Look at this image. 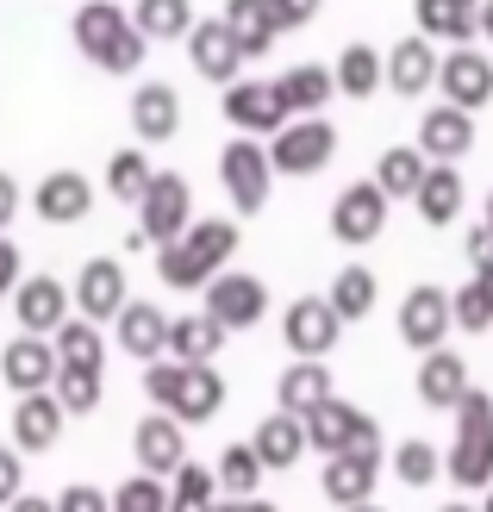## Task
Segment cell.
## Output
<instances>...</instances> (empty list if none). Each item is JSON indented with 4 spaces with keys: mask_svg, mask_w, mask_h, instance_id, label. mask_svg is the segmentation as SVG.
I'll return each instance as SVG.
<instances>
[{
    "mask_svg": "<svg viewBox=\"0 0 493 512\" xmlns=\"http://www.w3.org/2000/svg\"><path fill=\"white\" fill-rule=\"evenodd\" d=\"M469 394V363H462L456 350H425V363H419V400L437 406V413H456V400Z\"/></svg>",
    "mask_w": 493,
    "mask_h": 512,
    "instance_id": "obj_29",
    "label": "cell"
},
{
    "mask_svg": "<svg viewBox=\"0 0 493 512\" xmlns=\"http://www.w3.org/2000/svg\"><path fill=\"white\" fill-rule=\"evenodd\" d=\"M57 344L38 338V331H19V338L0 350V381H7L13 394H44V388H57Z\"/></svg>",
    "mask_w": 493,
    "mask_h": 512,
    "instance_id": "obj_18",
    "label": "cell"
},
{
    "mask_svg": "<svg viewBox=\"0 0 493 512\" xmlns=\"http://www.w3.org/2000/svg\"><path fill=\"white\" fill-rule=\"evenodd\" d=\"M450 300H456V325H462V331H487V325H493V294L481 288V281H462Z\"/></svg>",
    "mask_w": 493,
    "mask_h": 512,
    "instance_id": "obj_46",
    "label": "cell"
},
{
    "mask_svg": "<svg viewBox=\"0 0 493 512\" xmlns=\"http://www.w3.org/2000/svg\"><path fill=\"white\" fill-rule=\"evenodd\" d=\"M19 207H25V188L13 182L7 169H0V232H13V219H19Z\"/></svg>",
    "mask_w": 493,
    "mask_h": 512,
    "instance_id": "obj_51",
    "label": "cell"
},
{
    "mask_svg": "<svg viewBox=\"0 0 493 512\" xmlns=\"http://www.w3.org/2000/svg\"><path fill=\"white\" fill-rule=\"evenodd\" d=\"M481 512H493V488H487V500H481Z\"/></svg>",
    "mask_w": 493,
    "mask_h": 512,
    "instance_id": "obj_60",
    "label": "cell"
},
{
    "mask_svg": "<svg viewBox=\"0 0 493 512\" xmlns=\"http://www.w3.org/2000/svg\"><path fill=\"white\" fill-rule=\"evenodd\" d=\"M375 294H381L375 269H369V263H344V269L331 275V294H325V300L337 306V319L350 325V319H369V313H375Z\"/></svg>",
    "mask_w": 493,
    "mask_h": 512,
    "instance_id": "obj_39",
    "label": "cell"
},
{
    "mask_svg": "<svg viewBox=\"0 0 493 512\" xmlns=\"http://www.w3.org/2000/svg\"><path fill=\"white\" fill-rule=\"evenodd\" d=\"M150 182H157V169H150V157H144L138 144H132V150H119V157L107 163V194H113V200H132V207H138Z\"/></svg>",
    "mask_w": 493,
    "mask_h": 512,
    "instance_id": "obj_42",
    "label": "cell"
},
{
    "mask_svg": "<svg viewBox=\"0 0 493 512\" xmlns=\"http://www.w3.org/2000/svg\"><path fill=\"white\" fill-rule=\"evenodd\" d=\"M57 400H63V413L69 419H82V413H94L100 406V369H57Z\"/></svg>",
    "mask_w": 493,
    "mask_h": 512,
    "instance_id": "obj_45",
    "label": "cell"
},
{
    "mask_svg": "<svg viewBox=\"0 0 493 512\" xmlns=\"http://www.w3.org/2000/svg\"><path fill=\"white\" fill-rule=\"evenodd\" d=\"M481 44H493V0H481Z\"/></svg>",
    "mask_w": 493,
    "mask_h": 512,
    "instance_id": "obj_56",
    "label": "cell"
},
{
    "mask_svg": "<svg viewBox=\"0 0 493 512\" xmlns=\"http://www.w3.org/2000/svg\"><path fill=\"white\" fill-rule=\"evenodd\" d=\"M425 169H431V157H425L419 144H394V150H381L375 182H381L387 200H412V194L425 188Z\"/></svg>",
    "mask_w": 493,
    "mask_h": 512,
    "instance_id": "obj_38",
    "label": "cell"
},
{
    "mask_svg": "<svg viewBox=\"0 0 493 512\" xmlns=\"http://www.w3.org/2000/svg\"><path fill=\"white\" fill-rule=\"evenodd\" d=\"M169 512H219V475L200 463H181L169 481Z\"/></svg>",
    "mask_w": 493,
    "mask_h": 512,
    "instance_id": "obj_40",
    "label": "cell"
},
{
    "mask_svg": "<svg viewBox=\"0 0 493 512\" xmlns=\"http://www.w3.org/2000/svg\"><path fill=\"white\" fill-rule=\"evenodd\" d=\"M132 132H138V144H169L181 132V94L169 82H138L132 88Z\"/></svg>",
    "mask_w": 493,
    "mask_h": 512,
    "instance_id": "obj_28",
    "label": "cell"
},
{
    "mask_svg": "<svg viewBox=\"0 0 493 512\" xmlns=\"http://www.w3.org/2000/svg\"><path fill=\"white\" fill-rule=\"evenodd\" d=\"M219 182H225V194H231V213H238V219H256V213L269 207V188H275L269 144L238 132V138L219 150Z\"/></svg>",
    "mask_w": 493,
    "mask_h": 512,
    "instance_id": "obj_5",
    "label": "cell"
},
{
    "mask_svg": "<svg viewBox=\"0 0 493 512\" xmlns=\"http://www.w3.org/2000/svg\"><path fill=\"white\" fill-rule=\"evenodd\" d=\"M69 38L100 75H138L150 57V38L132 25V7H119V0H82L69 19Z\"/></svg>",
    "mask_w": 493,
    "mask_h": 512,
    "instance_id": "obj_1",
    "label": "cell"
},
{
    "mask_svg": "<svg viewBox=\"0 0 493 512\" xmlns=\"http://www.w3.org/2000/svg\"><path fill=\"white\" fill-rule=\"evenodd\" d=\"M356 444H381V425H375L369 413H356L350 400L325 394L313 413H306V450L337 456V450H356Z\"/></svg>",
    "mask_w": 493,
    "mask_h": 512,
    "instance_id": "obj_9",
    "label": "cell"
},
{
    "mask_svg": "<svg viewBox=\"0 0 493 512\" xmlns=\"http://www.w3.org/2000/svg\"><path fill=\"white\" fill-rule=\"evenodd\" d=\"M444 475L469 494L493 488V400L475 388L456 400V444L444 456Z\"/></svg>",
    "mask_w": 493,
    "mask_h": 512,
    "instance_id": "obj_4",
    "label": "cell"
},
{
    "mask_svg": "<svg viewBox=\"0 0 493 512\" xmlns=\"http://www.w3.org/2000/svg\"><path fill=\"white\" fill-rule=\"evenodd\" d=\"M337 512H381L375 500H356V506H337Z\"/></svg>",
    "mask_w": 493,
    "mask_h": 512,
    "instance_id": "obj_58",
    "label": "cell"
},
{
    "mask_svg": "<svg viewBox=\"0 0 493 512\" xmlns=\"http://www.w3.org/2000/svg\"><path fill=\"white\" fill-rule=\"evenodd\" d=\"M375 481H381V444H356V450L325 456L319 488H325L331 506H356V500H369V494H375Z\"/></svg>",
    "mask_w": 493,
    "mask_h": 512,
    "instance_id": "obj_20",
    "label": "cell"
},
{
    "mask_svg": "<svg viewBox=\"0 0 493 512\" xmlns=\"http://www.w3.org/2000/svg\"><path fill=\"white\" fill-rule=\"evenodd\" d=\"M331 394V369H325V356H294L288 369H281L275 381V400H281V413H313V406Z\"/></svg>",
    "mask_w": 493,
    "mask_h": 512,
    "instance_id": "obj_33",
    "label": "cell"
},
{
    "mask_svg": "<svg viewBox=\"0 0 493 512\" xmlns=\"http://www.w3.org/2000/svg\"><path fill=\"white\" fill-rule=\"evenodd\" d=\"M132 25L150 44H188L194 7H188V0H132Z\"/></svg>",
    "mask_w": 493,
    "mask_h": 512,
    "instance_id": "obj_37",
    "label": "cell"
},
{
    "mask_svg": "<svg viewBox=\"0 0 493 512\" xmlns=\"http://www.w3.org/2000/svg\"><path fill=\"white\" fill-rule=\"evenodd\" d=\"M462 250H469V263H481V256H493V232H487V225H475V232L462 238Z\"/></svg>",
    "mask_w": 493,
    "mask_h": 512,
    "instance_id": "obj_53",
    "label": "cell"
},
{
    "mask_svg": "<svg viewBox=\"0 0 493 512\" xmlns=\"http://www.w3.org/2000/svg\"><path fill=\"white\" fill-rule=\"evenodd\" d=\"M132 450H138V469H144V475L175 481V469L188 463V438H181V419L163 413V406H150V413L138 419V431H132Z\"/></svg>",
    "mask_w": 493,
    "mask_h": 512,
    "instance_id": "obj_19",
    "label": "cell"
},
{
    "mask_svg": "<svg viewBox=\"0 0 493 512\" xmlns=\"http://www.w3.org/2000/svg\"><path fill=\"white\" fill-rule=\"evenodd\" d=\"M57 512H113V494L82 488V481H75V488H63V494H57Z\"/></svg>",
    "mask_w": 493,
    "mask_h": 512,
    "instance_id": "obj_48",
    "label": "cell"
},
{
    "mask_svg": "<svg viewBox=\"0 0 493 512\" xmlns=\"http://www.w3.org/2000/svg\"><path fill=\"white\" fill-rule=\"evenodd\" d=\"M331 75H337V94H344V100H369V94L387 88V50L344 44V50H337V63H331Z\"/></svg>",
    "mask_w": 493,
    "mask_h": 512,
    "instance_id": "obj_31",
    "label": "cell"
},
{
    "mask_svg": "<svg viewBox=\"0 0 493 512\" xmlns=\"http://www.w3.org/2000/svg\"><path fill=\"white\" fill-rule=\"evenodd\" d=\"M475 281H481V288L493 294V256H481V263H475Z\"/></svg>",
    "mask_w": 493,
    "mask_h": 512,
    "instance_id": "obj_55",
    "label": "cell"
},
{
    "mask_svg": "<svg viewBox=\"0 0 493 512\" xmlns=\"http://www.w3.org/2000/svg\"><path fill=\"white\" fill-rule=\"evenodd\" d=\"M63 425H69V413H63V400L50 388L44 394H19V406H13V444L19 450H57Z\"/></svg>",
    "mask_w": 493,
    "mask_h": 512,
    "instance_id": "obj_25",
    "label": "cell"
},
{
    "mask_svg": "<svg viewBox=\"0 0 493 512\" xmlns=\"http://www.w3.org/2000/svg\"><path fill=\"white\" fill-rule=\"evenodd\" d=\"M387 207H394V200L381 194L375 175H369V182H350L344 194L331 200V238L337 244H375L381 225H387Z\"/></svg>",
    "mask_w": 493,
    "mask_h": 512,
    "instance_id": "obj_11",
    "label": "cell"
},
{
    "mask_svg": "<svg viewBox=\"0 0 493 512\" xmlns=\"http://www.w3.org/2000/svg\"><path fill=\"white\" fill-rule=\"evenodd\" d=\"M219 494H256V488H263V456H256V444L244 438V444H225V456H219Z\"/></svg>",
    "mask_w": 493,
    "mask_h": 512,
    "instance_id": "obj_41",
    "label": "cell"
},
{
    "mask_svg": "<svg viewBox=\"0 0 493 512\" xmlns=\"http://www.w3.org/2000/svg\"><path fill=\"white\" fill-rule=\"evenodd\" d=\"M337 331H344V319H337V306L325 294H300L288 313H281V344L294 356H331Z\"/></svg>",
    "mask_w": 493,
    "mask_h": 512,
    "instance_id": "obj_15",
    "label": "cell"
},
{
    "mask_svg": "<svg viewBox=\"0 0 493 512\" xmlns=\"http://www.w3.org/2000/svg\"><path fill=\"white\" fill-rule=\"evenodd\" d=\"M219 107L231 119V132H244V138H275L281 125H288V107H281L275 82H250V75H238V82L225 88Z\"/></svg>",
    "mask_w": 493,
    "mask_h": 512,
    "instance_id": "obj_14",
    "label": "cell"
},
{
    "mask_svg": "<svg viewBox=\"0 0 493 512\" xmlns=\"http://www.w3.org/2000/svg\"><path fill=\"white\" fill-rule=\"evenodd\" d=\"M25 494V456L0 444V506H13Z\"/></svg>",
    "mask_w": 493,
    "mask_h": 512,
    "instance_id": "obj_47",
    "label": "cell"
},
{
    "mask_svg": "<svg viewBox=\"0 0 493 512\" xmlns=\"http://www.w3.org/2000/svg\"><path fill=\"white\" fill-rule=\"evenodd\" d=\"M331 157H337V125H331L325 113L288 119V125H281V132L269 138V163H275V175H294V182L319 175Z\"/></svg>",
    "mask_w": 493,
    "mask_h": 512,
    "instance_id": "obj_6",
    "label": "cell"
},
{
    "mask_svg": "<svg viewBox=\"0 0 493 512\" xmlns=\"http://www.w3.org/2000/svg\"><path fill=\"white\" fill-rule=\"evenodd\" d=\"M113 344L138 363H157V356H169V313L157 300H125V313L113 319Z\"/></svg>",
    "mask_w": 493,
    "mask_h": 512,
    "instance_id": "obj_22",
    "label": "cell"
},
{
    "mask_svg": "<svg viewBox=\"0 0 493 512\" xmlns=\"http://www.w3.org/2000/svg\"><path fill=\"white\" fill-rule=\"evenodd\" d=\"M325 0H275V19H281V32H300V25H313L319 19Z\"/></svg>",
    "mask_w": 493,
    "mask_h": 512,
    "instance_id": "obj_50",
    "label": "cell"
},
{
    "mask_svg": "<svg viewBox=\"0 0 493 512\" xmlns=\"http://www.w3.org/2000/svg\"><path fill=\"white\" fill-rule=\"evenodd\" d=\"M231 250H238V219H194L175 244L157 250V275L169 281V288L194 294V288H206L213 275H225Z\"/></svg>",
    "mask_w": 493,
    "mask_h": 512,
    "instance_id": "obj_2",
    "label": "cell"
},
{
    "mask_svg": "<svg viewBox=\"0 0 493 512\" xmlns=\"http://www.w3.org/2000/svg\"><path fill=\"white\" fill-rule=\"evenodd\" d=\"M275 94L288 107V119H306V113H325L337 100V75H331V63H294V69L275 75Z\"/></svg>",
    "mask_w": 493,
    "mask_h": 512,
    "instance_id": "obj_27",
    "label": "cell"
},
{
    "mask_svg": "<svg viewBox=\"0 0 493 512\" xmlns=\"http://www.w3.org/2000/svg\"><path fill=\"white\" fill-rule=\"evenodd\" d=\"M113 512H169V481L163 475H132L113 488Z\"/></svg>",
    "mask_w": 493,
    "mask_h": 512,
    "instance_id": "obj_44",
    "label": "cell"
},
{
    "mask_svg": "<svg viewBox=\"0 0 493 512\" xmlns=\"http://www.w3.org/2000/svg\"><path fill=\"white\" fill-rule=\"evenodd\" d=\"M437 512H481V506H469V500H450V506H437Z\"/></svg>",
    "mask_w": 493,
    "mask_h": 512,
    "instance_id": "obj_57",
    "label": "cell"
},
{
    "mask_svg": "<svg viewBox=\"0 0 493 512\" xmlns=\"http://www.w3.org/2000/svg\"><path fill=\"white\" fill-rule=\"evenodd\" d=\"M188 225H194V188H188V175H181V169H157V182H150L144 200H138L144 244L163 250V244H175L181 232H188Z\"/></svg>",
    "mask_w": 493,
    "mask_h": 512,
    "instance_id": "obj_7",
    "label": "cell"
},
{
    "mask_svg": "<svg viewBox=\"0 0 493 512\" xmlns=\"http://www.w3.org/2000/svg\"><path fill=\"white\" fill-rule=\"evenodd\" d=\"M75 313V288H63L57 275H25L13 288V319L19 331H38V338H57V325Z\"/></svg>",
    "mask_w": 493,
    "mask_h": 512,
    "instance_id": "obj_17",
    "label": "cell"
},
{
    "mask_svg": "<svg viewBox=\"0 0 493 512\" xmlns=\"http://www.w3.org/2000/svg\"><path fill=\"white\" fill-rule=\"evenodd\" d=\"M462 194H469V188H462V169L456 163H431L425 188L412 194V207H419L425 225H456L462 219Z\"/></svg>",
    "mask_w": 493,
    "mask_h": 512,
    "instance_id": "obj_35",
    "label": "cell"
},
{
    "mask_svg": "<svg viewBox=\"0 0 493 512\" xmlns=\"http://www.w3.org/2000/svg\"><path fill=\"white\" fill-rule=\"evenodd\" d=\"M25 281V263H19V244L0 232V300H13V288Z\"/></svg>",
    "mask_w": 493,
    "mask_h": 512,
    "instance_id": "obj_49",
    "label": "cell"
},
{
    "mask_svg": "<svg viewBox=\"0 0 493 512\" xmlns=\"http://www.w3.org/2000/svg\"><path fill=\"white\" fill-rule=\"evenodd\" d=\"M219 512H281L275 500H263V494H225L219 500Z\"/></svg>",
    "mask_w": 493,
    "mask_h": 512,
    "instance_id": "obj_52",
    "label": "cell"
},
{
    "mask_svg": "<svg viewBox=\"0 0 493 512\" xmlns=\"http://www.w3.org/2000/svg\"><path fill=\"white\" fill-rule=\"evenodd\" d=\"M188 63H194V75L200 82H219V88H231L244 75V44H238V32L225 25V13L219 19H194V32H188Z\"/></svg>",
    "mask_w": 493,
    "mask_h": 512,
    "instance_id": "obj_10",
    "label": "cell"
},
{
    "mask_svg": "<svg viewBox=\"0 0 493 512\" xmlns=\"http://www.w3.org/2000/svg\"><path fill=\"white\" fill-rule=\"evenodd\" d=\"M250 444H256V456H263V469H294L306 456V419L275 406V413L250 431Z\"/></svg>",
    "mask_w": 493,
    "mask_h": 512,
    "instance_id": "obj_32",
    "label": "cell"
},
{
    "mask_svg": "<svg viewBox=\"0 0 493 512\" xmlns=\"http://www.w3.org/2000/svg\"><path fill=\"white\" fill-rule=\"evenodd\" d=\"M50 344H57V363H69V369H107V331L82 313H69Z\"/></svg>",
    "mask_w": 493,
    "mask_h": 512,
    "instance_id": "obj_36",
    "label": "cell"
},
{
    "mask_svg": "<svg viewBox=\"0 0 493 512\" xmlns=\"http://www.w3.org/2000/svg\"><path fill=\"white\" fill-rule=\"evenodd\" d=\"M394 475L406 481V488H431V481L444 475V456H437V444H425V438H406L394 450Z\"/></svg>",
    "mask_w": 493,
    "mask_h": 512,
    "instance_id": "obj_43",
    "label": "cell"
},
{
    "mask_svg": "<svg viewBox=\"0 0 493 512\" xmlns=\"http://www.w3.org/2000/svg\"><path fill=\"white\" fill-rule=\"evenodd\" d=\"M481 225H487V232H493V188H487V213H481Z\"/></svg>",
    "mask_w": 493,
    "mask_h": 512,
    "instance_id": "obj_59",
    "label": "cell"
},
{
    "mask_svg": "<svg viewBox=\"0 0 493 512\" xmlns=\"http://www.w3.org/2000/svg\"><path fill=\"white\" fill-rule=\"evenodd\" d=\"M419 150L431 163H462L475 150V113L469 107H431L425 119H419Z\"/></svg>",
    "mask_w": 493,
    "mask_h": 512,
    "instance_id": "obj_24",
    "label": "cell"
},
{
    "mask_svg": "<svg viewBox=\"0 0 493 512\" xmlns=\"http://www.w3.org/2000/svg\"><path fill=\"white\" fill-rule=\"evenodd\" d=\"M7 512H57V500H44V494H19Z\"/></svg>",
    "mask_w": 493,
    "mask_h": 512,
    "instance_id": "obj_54",
    "label": "cell"
},
{
    "mask_svg": "<svg viewBox=\"0 0 493 512\" xmlns=\"http://www.w3.org/2000/svg\"><path fill=\"white\" fill-rule=\"evenodd\" d=\"M94 182L82 169H50L44 182L32 188V213L44 219V225H82L88 213H94Z\"/></svg>",
    "mask_w": 493,
    "mask_h": 512,
    "instance_id": "obj_21",
    "label": "cell"
},
{
    "mask_svg": "<svg viewBox=\"0 0 493 512\" xmlns=\"http://www.w3.org/2000/svg\"><path fill=\"white\" fill-rule=\"evenodd\" d=\"M225 25L238 32V44H244L250 63L269 57V50L288 38V32H281V19H275V0H225Z\"/></svg>",
    "mask_w": 493,
    "mask_h": 512,
    "instance_id": "obj_30",
    "label": "cell"
},
{
    "mask_svg": "<svg viewBox=\"0 0 493 512\" xmlns=\"http://www.w3.org/2000/svg\"><path fill=\"white\" fill-rule=\"evenodd\" d=\"M450 325H456V300H450V288H412L406 300H400V344L406 350H437L450 338Z\"/></svg>",
    "mask_w": 493,
    "mask_h": 512,
    "instance_id": "obj_12",
    "label": "cell"
},
{
    "mask_svg": "<svg viewBox=\"0 0 493 512\" xmlns=\"http://www.w3.org/2000/svg\"><path fill=\"white\" fill-rule=\"evenodd\" d=\"M225 338H231V331L206 313V306H200V313L169 319V356H175V363H213V356L225 350Z\"/></svg>",
    "mask_w": 493,
    "mask_h": 512,
    "instance_id": "obj_34",
    "label": "cell"
},
{
    "mask_svg": "<svg viewBox=\"0 0 493 512\" xmlns=\"http://www.w3.org/2000/svg\"><path fill=\"white\" fill-rule=\"evenodd\" d=\"M437 94L450 100V107H469L481 113L493 100V57L475 44H450V57L437 63Z\"/></svg>",
    "mask_w": 493,
    "mask_h": 512,
    "instance_id": "obj_13",
    "label": "cell"
},
{
    "mask_svg": "<svg viewBox=\"0 0 493 512\" xmlns=\"http://www.w3.org/2000/svg\"><path fill=\"white\" fill-rule=\"evenodd\" d=\"M144 394H150V406L175 413L181 425H206L225 406V375L213 363H175V356H157V363H144Z\"/></svg>",
    "mask_w": 493,
    "mask_h": 512,
    "instance_id": "obj_3",
    "label": "cell"
},
{
    "mask_svg": "<svg viewBox=\"0 0 493 512\" xmlns=\"http://www.w3.org/2000/svg\"><path fill=\"white\" fill-rule=\"evenodd\" d=\"M206 313H213L225 331H256L269 319V281L244 275V269L213 275V281H206Z\"/></svg>",
    "mask_w": 493,
    "mask_h": 512,
    "instance_id": "obj_8",
    "label": "cell"
},
{
    "mask_svg": "<svg viewBox=\"0 0 493 512\" xmlns=\"http://www.w3.org/2000/svg\"><path fill=\"white\" fill-rule=\"evenodd\" d=\"M412 19L431 44H475L481 38V0H412Z\"/></svg>",
    "mask_w": 493,
    "mask_h": 512,
    "instance_id": "obj_26",
    "label": "cell"
},
{
    "mask_svg": "<svg viewBox=\"0 0 493 512\" xmlns=\"http://www.w3.org/2000/svg\"><path fill=\"white\" fill-rule=\"evenodd\" d=\"M437 44L425 38V32H412V38H400L394 50H387V94H400V100H419V94H431L437 88Z\"/></svg>",
    "mask_w": 493,
    "mask_h": 512,
    "instance_id": "obj_23",
    "label": "cell"
},
{
    "mask_svg": "<svg viewBox=\"0 0 493 512\" xmlns=\"http://www.w3.org/2000/svg\"><path fill=\"white\" fill-rule=\"evenodd\" d=\"M125 300H132V288H125V263L119 256H88L82 275H75V313L107 325L125 313Z\"/></svg>",
    "mask_w": 493,
    "mask_h": 512,
    "instance_id": "obj_16",
    "label": "cell"
}]
</instances>
